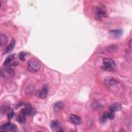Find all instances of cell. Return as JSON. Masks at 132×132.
Listing matches in <instances>:
<instances>
[{
  "label": "cell",
  "instance_id": "obj_1",
  "mask_svg": "<svg viewBox=\"0 0 132 132\" xmlns=\"http://www.w3.org/2000/svg\"><path fill=\"white\" fill-rule=\"evenodd\" d=\"M103 69L107 71L113 72L117 70V66L112 59L105 58L103 60Z\"/></svg>",
  "mask_w": 132,
  "mask_h": 132
},
{
  "label": "cell",
  "instance_id": "obj_2",
  "mask_svg": "<svg viewBox=\"0 0 132 132\" xmlns=\"http://www.w3.org/2000/svg\"><path fill=\"white\" fill-rule=\"evenodd\" d=\"M93 13L94 18L98 21H101L104 17H108L107 12L98 6H95L93 8Z\"/></svg>",
  "mask_w": 132,
  "mask_h": 132
},
{
  "label": "cell",
  "instance_id": "obj_3",
  "mask_svg": "<svg viewBox=\"0 0 132 132\" xmlns=\"http://www.w3.org/2000/svg\"><path fill=\"white\" fill-rule=\"evenodd\" d=\"M40 68V65L36 61H30L28 63V69L31 73L37 72Z\"/></svg>",
  "mask_w": 132,
  "mask_h": 132
},
{
  "label": "cell",
  "instance_id": "obj_4",
  "mask_svg": "<svg viewBox=\"0 0 132 132\" xmlns=\"http://www.w3.org/2000/svg\"><path fill=\"white\" fill-rule=\"evenodd\" d=\"M48 94V89L46 85L43 86L42 89L38 90L36 93L37 97L43 100L47 98Z\"/></svg>",
  "mask_w": 132,
  "mask_h": 132
},
{
  "label": "cell",
  "instance_id": "obj_5",
  "mask_svg": "<svg viewBox=\"0 0 132 132\" xmlns=\"http://www.w3.org/2000/svg\"><path fill=\"white\" fill-rule=\"evenodd\" d=\"M17 126L13 123H11L10 122H8L7 123L1 126L0 128V131L2 132H7L8 131H15L17 130Z\"/></svg>",
  "mask_w": 132,
  "mask_h": 132
},
{
  "label": "cell",
  "instance_id": "obj_6",
  "mask_svg": "<svg viewBox=\"0 0 132 132\" xmlns=\"http://www.w3.org/2000/svg\"><path fill=\"white\" fill-rule=\"evenodd\" d=\"M123 34V30L121 29L118 30H111L109 31V35L112 37L114 38H120Z\"/></svg>",
  "mask_w": 132,
  "mask_h": 132
},
{
  "label": "cell",
  "instance_id": "obj_7",
  "mask_svg": "<svg viewBox=\"0 0 132 132\" xmlns=\"http://www.w3.org/2000/svg\"><path fill=\"white\" fill-rule=\"evenodd\" d=\"M69 118L71 122L75 125H79L81 123V119L79 116L74 114H71L70 115Z\"/></svg>",
  "mask_w": 132,
  "mask_h": 132
},
{
  "label": "cell",
  "instance_id": "obj_8",
  "mask_svg": "<svg viewBox=\"0 0 132 132\" xmlns=\"http://www.w3.org/2000/svg\"><path fill=\"white\" fill-rule=\"evenodd\" d=\"M122 109L121 104L119 103H115L112 104L110 107V110L111 112H115L120 111Z\"/></svg>",
  "mask_w": 132,
  "mask_h": 132
},
{
  "label": "cell",
  "instance_id": "obj_9",
  "mask_svg": "<svg viewBox=\"0 0 132 132\" xmlns=\"http://www.w3.org/2000/svg\"><path fill=\"white\" fill-rule=\"evenodd\" d=\"M26 113L25 112V111L23 110H22L21 112L20 115H19L18 117V121L20 123H24L26 122Z\"/></svg>",
  "mask_w": 132,
  "mask_h": 132
},
{
  "label": "cell",
  "instance_id": "obj_10",
  "mask_svg": "<svg viewBox=\"0 0 132 132\" xmlns=\"http://www.w3.org/2000/svg\"><path fill=\"white\" fill-rule=\"evenodd\" d=\"M15 43H16L15 40L13 39H12L10 43L7 47V48H6V49L5 50V52L6 53H10L12 51V50L13 49V48H14V47H15Z\"/></svg>",
  "mask_w": 132,
  "mask_h": 132
},
{
  "label": "cell",
  "instance_id": "obj_11",
  "mask_svg": "<svg viewBox=\"0 0 132 132\" xmlns=\"http://www.w3.org/2000/svg\"><path fill=\"white\" fill-rule=\"evenodd\" d=\"M50 125H51V128L54 130H58V129H61V127L60 123L57 120L52 121L51 123V124H50Z\"/></svg>",
  "mask_w": 132,
  "mask_h": 132
},
{
  "label": "cell",
  "instance_id": "obj_12",
  "mask_svg": "<svg viewBox=\"0 0 132 132\" xmlns=\"http://www.w3.org/2000/svg\"><path fill=\"white\" fill-rule=\"evenodd\" d=\"M63 106H63V103H61V102H59L56 103L55 104V105H54V111H55L56 112H60L61 110L63 108Z\"/></svg>",
  "mask_w": 132,
  "mask_h": 132
},
{
  "label": "cell",
  "instance_id": "obj_13",
  "mask_svg": "<svg viewBox=\"0 0 132 132\" xmlns=\"http://www.w3.org/2000/svg\"><path fill=\"white\" fill-rule=\"evenodd\" d=\"M116 81L112 77H107L105 79V83L108 86H112L116 84Z\"/></svg>",
  "mask_w": 132,
  "mask_h": 132
},
{
  "label": "cell",
  "instance_id": "obj_14",
  "mask_svg": "<svg viewBox=\"0 0 132 132\" xmlns=\"http://www.w3.org/2000/svg\"><path fill=\"white\" fill-rule=\"evenodd\" d=\"M7 41H8L7 37L5 35L1 34V47L5 46L6 44L7 43Z\"/></svg>",
  "mask_w": 132,
  "mask_h": 132
},
{
  "label": "cell",
  "instance_id": "obj_15",
  "mask_svg": "<svg viewBox=\"0 0 132 132\" xmlns=\"http://www.w3.org/2000/svg\"><path fill=\"white\" fill-rule=\"evenodd\" d=\"M14 58H15V55H11L8 56L6 58L5 61H4V65L6 66V65H8V63H10L11 61H12Z\"/></svg>",
  "mask_w": 132,
  "mask_h": 132
},
{
  "label": "cell",
  "instance_id": "obj_16",
  "mask_svg": "<svg viewBox=\"0 0 132 132\" xmlns=\"http://www.w3.org/2000/svg\"><path fill=\"white\" fill-rule=\"evenodd\" d=\"M5 71L7 73L10 74V76H13L15 75V72L13 71V70H12V69L11 68L10 66H8L6 67Z\"/></svg>",
  "mask_w": 132,
  "mask_h": 132
},
{
  "label": "cell",
  "instance_id": "obj_17",
  "mask_svg": "<svg viewBox=\"0 0 132 132\" xmlns=\"http://www.w3.org/2000/svg\"><path fill=\"white\" fill-rule=\"evenodd\" d=\"M26 55V53L24 52H22L20 53L19 55V58L20 60L23 61H25V57Z\"/></svg>",
  "mask_w": 132,
  "mask_h": 132
},
{
  "label": "cell",
  "instance_id": "obj_18",
  "mask_svg": "<svg viewBox=\"0 0 132 132\" xmlns=\"http://www.w3.org/2000/svg\"><path fill=\"white\" fill-rule=\"evenodd\" d=\"M107 113H106V112H104L101 118V121L102 122V123H104L105 122L107 119L108 118V116H107Z\"/></svg>",
  "mask_w": 132,
  "mask_h": 132
},
{
  "label": "cell",
  "instance_id": "obj_19",
  "mask_svg": "<svg viewBox=\"0 0 132 132\" xmlns=\"http://www.w3.org/2000/svg\"><path fill=\"white\" fill-rule=\"evenodd\" d=\"M107 116H108V118H109L110 120H113L115 118V112H111L110 113H107Z\"/></svg>",
  "mask_w": 132,
  "mask_h": 132
},
{
  "label": "cell",
  "instance_id": "obj_20",
  "mask_svg": "<svg viewBox=\"0 0 132 132\" xmlns=\"http://www.w3.org/2000/svg\"><path fill=\"white\" fill-rule=\"evenodd\" d=\"M34 91H35V88H34V86H30H30H28V88H27V91H29V94L30 92L31 93H34Z\"/></svg>",
  "mask_w": 132,
  "mask_h": 132
},
{
  "label": "cell",
  "instance_id": "obj_21",
  "mask_svg": "<svg viewBox=\"0 0 132 132\" xmlns=\"http://www.w3.org/2000/svg\"><path fill=\"white\" fill-rule=\"evenodd\" d=\"M14 115H15V113H14V112L12 111V112H10L8 113V118H9V119H11V118H13V117L14 116Z\"/></svg>",
  "mask_w": 132,
  "mask_h": 132
},
{
  "label": "cell",
  "instance_id": "obj_22",
  "mask_svg": "<svg viewBox=\"0 0 132 132\" xmlns=\"http://www.w3.org/2000/svg\"><path fill=\"white\" fill-rule=\"evenodd\" d=\"M7 111V108L5 106L1 107V113H5V112Z\"/></svg>",
  "mask_w": 132,
  "mask_h": 132
},
{
  "label": "cell",
  "instance_id": "obj_23",
  "mask_svg": "<svg viewBox=\"0 0 132 132\" xmlns=\"http://www.w3.org/2000/svg\"><path fill=\"white\" fill-rule=\"evenodd\" d=\"M128 46H129V47L130 48V50H131V49H132V39H131V40L129 41V43H128Z\"/></svg>",
  "mask_w": 132,
  "mask_h": 132
}]
</instances>
